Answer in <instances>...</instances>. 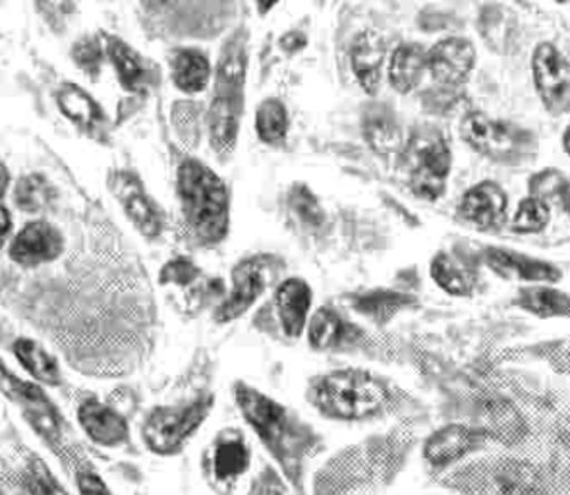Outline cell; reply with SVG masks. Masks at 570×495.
<instances>
[{"label": "cell", "mask_w": 570, "mask_h": 495, "mask_svg": "<svg viewBox=\"0 0 570 495\" xmlns=\"http://www.w3.org/2000/svg\"><path fill=\"white\" fill-rule=\"evenodd\" d=\"M257 138L267 146H278L286 139L288 134V113L283 101L278 99H265L256 113Z\"/></svg>", "instance_id": "obj_32"}, {"label": "cell", "mask_w": 570, "mask_h": 495, "mask_svg": "<svg viewBox=\"0 0 570 495\" xmlns=\"http://www.w3.org/2000/svg\"><path fill=\"white\" fill-rule=\"evenodd\" d=\"M563 149L564 154L569 155L570 159V120L569 124H567V128H564L563 132Z\"/></svg>", "instance_id": "obj_47"}, {"label": "cell", "mask_w": 570, "mask_h": 495, "mask_svg": "<svg viewBox=\"0 0 570 495\" xmlns=\"http://www.w3.org/2000/svg\"><path fill=\"white\" fill-rule=\"evenodd\" d=\"M293 205L296 207L298 215H302V219H304L306 223H312V225H320V223H322V207L317 204V200L312 196L309 190L304 188V186L294 190Z\"/></svg>", "instance_id": "obj_40"}, {"label": "cell", "mask_w": 570, "mask_h": 495, "mask_svg": "<svg viewBox=\"0 0 570 495\" xmlns=\"http://www.w3.org/2000/svg\"><path fill=\"white\" fill-rule=\"evenodd\" d=\"M485 437H495L503 444H514L524 436V423L517 410L507 402H490L483 410L482 426L478 428Z\"/></svg>", "instance_id": "obj_29"}, {"label": "cell", "mask_w": 570, "mask_h": 495, "mask_svg": "<svg viewBox=\"0 0 570 495\" xmlns=\"http://www.w3.org/2000/svg\"><path fill=\"white\" fill-rule=\"evenodd\" d=\"M8 181H10V176H8L7 167L0 163V196L7 192Z\"/></svg>", "instance_id": "obj_46"}, {"label": "cell", "mask_w": 570, "mask_h": 495, "mask_svg": "<svg viewBox=\"0 0 570 495\" xmlns=\"http://www.w3.org/2000/svg\"><path fill=\"white\" fill-rule=\"evenodd\" d=\"M304 45H306V37L302 36L301 31H288L283 39H281V47H283V51L286 52H296L304 49Z\"/></svg>", "instance_id": "obj_43"}, {"label": "cell", "mask_w": 570, "mask_h": 495, "mask_svg": "<svg viewBox=\"0 0 570 495\" xmlns=\"http://www.w3.org/2000/svg\"><path fill=\"white\" fill-rule=\"evenodd\" d=\"M567 181L569 178L559 168H543L541 173L530 178V183H528L530 194L528 196L540 197L549 204V200H557Z\"/></svg>", "instance_id": "obj_36"}, {"label": "cell", "mask_w": 570, "mask_h": 495, "mask_svg": "<svg viewBox=\"0 0 570 495\" xmlns=\"http://www.w3.org/2000/svg\"><path fill=\"white\" fill-rule=\"evenodd\" d=\"M312 397L323 416L341 423H358L380 415L389 401L385 386L360 370L331 371L315 384Z\"/></svg>", "instance_id": "obj_4"}, {"label": "cell", "mask_w": 570, "mask_h": 495, "mask_svg": "<svg viewBox=\"0 0 570 495\" xmlns=\"http://www.w3.org/2000/svg\"><path fill=\"white\" fill-rule=\"evenodd\" d=\"M57 101H59L60 110L80 126H97L101 123V107L88 91H83L73 84H68L60 89Z\"/></svg>", "instance_id": "obj_31"}, {"label": "cell", "mask_w": 570, "mask_h": 495, "mask_svg": "<svg viewBox=\"0 0 570 495\" xmlns=\"http://www.w3.org/2000/svg\"><path fill=\"white\" fill-rule=\"evenodd\" d=\"M312 308V289L302 279H286L278 284L275 292V310H277L281 328L286 336L298 339L307 326V316Z\"/></svg>", "instance_id": "obj_19"}, {"label": "cell", "mask_w": 570, "mask_h": 495, "mask_svg": "<svg viewBox=\"0 0 570 495\" xmlns=\"http://www.w3.org/2000/svg\"><path fill=\"white\" fill-rule=\"evenodd\" d=\"M485 439L488 437L478 428L464 424H446L425 439L422 457L433 468H446L482 449Z\"/></svg>", "instance_id": "obj_12"}, {"label": "cell", "mask_w": 570, "mask_h": 495, "mask_svg": "<svg viewBox=\"0 0 570 495\" xmlns=\"http://www.w3.org/2000/svg\"><path fill=\"white\" fill-rule=\"evenodd\" d=\"M178 196L184 217L205 244H217L228 233V190L212 168L196 159L178 168Z\"/></svg>", "instance_id": "obj_3"}, {"label": "cell", "mask_w": 570, "mask_h": 495, "mask_svg": "<svg viewBox=\"0 0 570 495\" xmlns=\"http://www.w3.org/2000/svg\"><path fill=\"white\" fill-rule=\"evenodd\" d=\"M212 410V395H204L184 405L154 408L141 428L144 444L154 455L175 457L198 434Z\"/></svg>", "instance_id": "obj_6"}, {"label": "cell", "mask_w": 570, "mask_h": 495, "mask_svg": "<svg viewBox=\"0 0 570 495\" xmlns=\"http://www.w3.org/2000/svg\"><path fill=\"white\" fill-rule=\"evenodd\" d=\"M509 196L498 183L483 181L464 192L459 213L461 217L478 229H498L507 217Z\"/></svg>", "instance_id": "obj_15"}, {"label": "cell", "mask_w": 570, "mask_h": 495, "mask_svg": "<svg viewBox=\"0 0 570 495\" xmlns=\"http://www.w3.org/2000/svg\"><path fill=\"white\" fill-rule=\"evenodd\" d=\"M483 260L495 275L504 281H520L527 284H553L563 278L557 265L534 255L520 254L504 248H488Z\"/></svg>", "instance_id": "obj_13"}, {"label": "cell", "mask_w": 570, "mask_h": 495, "mask_svg": "<svg viewBox=\"0 0 570 495\" xmlns=\"http://www.w3.org/2000/svg\"><path fill=\"white\" fill-rule=\"evenodd\" d=\"M433 283L451 297H469L474 291V275L464 263L453 254L439 252L430 265Z\"/></svg>", "instance_id": "obj_26"}, {"label": "cell", "mask_w": 570, "mask_h": 495, "mask_svg": "<svg viewBox=\"0 0 570 495\" xmlns=\"http://www.w3.org/2000/svg\"><path fill=\"white\" fill-rule=\"evenodd\" d=\"M202 278V271H199L196 263H191L186 258H178L168 262L161 271V283L163 284H175V287H190Z\"/></svg>", "instance_id": "obj_38"}, {"label": "cell", "mask_w": 570, "mask_h": 495, "mask_svg": "<svg viewBox=\"0 0 570 495\" xmlns=\"http://www.w3.org/2000/svg\"><path fill=\"white\" fill-rule=\"evenodd\" d=\"M107 55L118 74V80L128 91H139L149 80L144 60L130 45L120 41L117 37H107Z\"/></svg>", "instance_id": "obj_28"}, {"label": "cell", "mask_w": 570, "mask_h": 495, "mask_svg": "<svg viewBox=\"0 0 570 495\" xmlns=\"http://www.w3.org/2000/svg\"><path fill=\"white\" fill-rule=\"evenodd\" d=\"M364 136L375 154L381 157L403 154L406 139L395 113L385 105H373L364 117Z\"/></svg>", "instance_id": "obj_21"}, {"label": "cell", "mask_w": 570, "mask_h": 495, "mask_svg": "<svg viewBox=\"0 0 570 495\" xmlns=\"http://www.w3.org/2000/svg\"><path fill=\"white\" fill-rule=\"evenodd\" d=\"M76 486L78 495H112L109 484L94 468H80L76 473Z\"/></svg>", "instance_id": "obj_41"}, {"label": "cell", "mask_w": 570, "mask_h": 495, "mask_svg": "<svg viewBox=\"0 0 570 495\" xmlns=\"http://www.w3.org/2000/svg\"><path fill=\"white\" fill-rule=\"evenodd\" d=\"M110 188L115 192V196L120 200L126 215L132 221L139 233L147 236V239L159 236L163 229L161 215L141 188V184H139L136 176L128 175V173H118L110 181Z\"/></svg>", "instance_id": "obj_17"}, {"label": "cell", "mask_w": 570, "mask_h": 495, "mask_svg": "<svg viewBox=\"0 0 570 495\" xmlns=\"http://www.w3.org/2000/svg\"><path fill=\"white\" fill-rule=\"evenodd\" d=\"M170 70H173V81L176 88L184 94H199L207 88L209 78H212V65L204 52L198 49H183L176 51L170 60Z\"/></svg>", "instance_id": "obj_25"}, {"label": "cell", "mask_w": 570, "mask_h": 495, "mask_svg": "<svg viewBox=\"0 0 570 495\" xmlns=\"http://www.w3.org/2000/svg\"><path fill=\"white\" fill-rule=\"evenodd\" d=\"M403 155L409 168L410 188L422 200L438 202L445 194L453 167L451 146L443 132L433 126H420L406 139Z\"/></svg>", "instance_id": "obj_5"}, {"label": "cell", "mask_w": 570, "mask_h": 495, "mask_svg": "<svg viewBox=\"0 0 570 495\" xmlns=\"http://www.w3.org/2000/svg\"><path fill=\"white\" fill-rule=\"evenodd\" d=\"M248 495H286L285 484L277 474L267 470L257 481L252 482Z\"/></svg>", "instance_id": "obj_42"}, {"label": "cell", "mask_w": 570, "mask_h": 495, "mask_svg": "<svg viewBox=\"0 0 570 495\" xmlns=\"http://www.w3.org/2000/svg\"><path fill=\"white\" fill-rule=\"evenodd\" d=\"M65 241L55 226L36 221L23 226L10 246V258L26 268H36L41 263L52 262L62 252Z\"/></svg>", "instance_id": "obj_18"}, {"label": "cell", "mask_w": 570, "mask_h": 495, "mask_svg": "<svg viewBox=\"0 0 570 495\" xmlns=\"http://www.w3.org/2000/svg\"><path fill=\"white\" fill-rule=\"evenodd\" d=\"M267 287L265 279V258H249L238 263L233 270V289L227 299L220 302L215 318L220 323L235 321L248 312L264 294Z\"/></svg>", "instance_id": "obj_14"}, {"label": "cell", "mask_w": 570, "mask_h": 495, "mask_svg": "<svg viewBox=\"0 0 570 495\" xmlns=\"http://www.w3.org/2000/svg\"><path fill=\"white\" fill-rule=\"evenodd\" d=\"M73 60L80 66L83 72L96 76L101 68L102 51L101 45L96 39H81L80 43L73 45Z\"/></svg>", "instance_id": "obj_39"}, {"label": "cell", "mask_w": 570, "mask_h": 495, "mask_svg": "<svg viewBox=\"0 0 570 495\" xmlns=\"http://www.w3.org/2000/svg\"><path fill=\"white\" fill-rule=\"evenodd\" d=\"M551 221V205L540 197L527 196L520 200L512 215V231L517 234H538L548 229Z\"/></svg>", "instance_id": "obj_33"}, {"label": "cell", "mask_w": 570, "mask_h": 495, "mask_svg": "<svg viewBox=\"0 0 570 495\" xmlns=\"http://www.w3.org/2000/svg\"><path fill=\"white\" fill-rule=\"evenodd\" d=\"M499 489L503 495H534L535 482L524 466H507L499 476Z\"/></svg>", "instance_id": "obj_37"}, {"label": "cell", "mask_w": 570, "mask_h": 495, "mask_svg": "<svg viewBox=\"0 0 570 495\" xmlns=\"http://www.w3.org/2000/svg\"><path fill=\"white\" fill-rule=\"evenodd\" d=\"M248 70V33L244 28L236 30L223 45L212 109H209V132L212 144L219 155H228L236 146L244 110V89Z\"/></svg>", "instance_id": "obj_2"}, {"label": "cell", "mask_w": 570, "mask_h": 495, "mask_svg": "<svg viewBox=\"0 0 570 495\" xmlns=\"http://www.w3.org/2000/svg\"><path fill=\"white\" fill-rule=\"evenodd\" d=\"M414 299H410L409 294L403 292L385 291V289H377V291H367L364 294H358L352 299V307L356 312L366 316L375 323H387L393 320L396 313L403 312L404 308L412 307Z\"/></svg>", "instance_id": "obj_27"}, {"label": "cell", "mask_w": 570, "mask_h": 495, "mask_svg": "<svg viewBox=\"0 0 570 495\" xmlns=\"http://www.w3.org/2000/svg\"><path fill=\"white\" fill-rule=\"evenodd\" d=\"M235 399L249 428L256 431L271 457L281 466L285 476H288V482L296 484L302 474V460L309 447V437L302 424L296 423L281 402L254 387L238 384Z\"/></svg>", "instance_id": "obj_1"}, {"label": "cell", "mask_w": 570, "mask_h": 495, "mask_svg": "<svg viewBox=\"0 0 570 495\" xmlns=\"http://www.w3.org/2000/svg\"><path fill=\"white\" fill-rule=\"evenodd\" d=\"M10 229H12V219H10V213H8L4 205L0 204V246L4 244V241H7Z\"/></svg>", "instance_id": "obj_44"}, {"label": "cell", "mask_w": 570, "mask_h": 495, "mask_svg": "<svg viewBox=\"0 0 570 495\" xmlns=\"http://www.w3.org/2000/svg\"><path fill=\"white\" fill-rule=\"evenodd\" d=\"M475 49L464 37H446L428 51V72L441 88L453 89L469 80L474 70Z\"/></svg>", "instance_id": "obj_11"}, {"label": "cell", "mask_w": 570, "mask_h": 495, "mask_svg": "<svg viewBox=\"0 0 570 495\" xmlns=\"http://www.w3.org/2000/svg\"><path fill=\"white\" fill-rule=\"evenodd\" d=\"M514 307L541 320L570 318V294L553 284H527L517 292Z\"/></svg>", "instance_id": "obj_23"}, {"label": "cell", "mask_w": 570, "mask_h": 495, "mask_svg": "<svg viewBox=\"0 0 570 495\" xmlns=\"http://www.w3.org/2000/svg\"><path fill=\"white\" fill-rule=\"evenodd\" d=\"M461 136L475 154L493 161L520 159L530 144L522 128L490 117L482 110H472L462 118Z\"/></svg>", "instance_id": "obj_7"}, {"label": "cell", "mask_w": 570, "mask_h": 495, "mask_svg": "<svg viewBox=\"0 0 570 495\" xmlns=\"http://www.w3.org/2000/svg\"><path fill=\"white\" fill-rule=\"evenodd\" d=\"M387 47L373 31L360 33L351 47L352 72L366 94L375 95L381 88V74Z\"/></svg>", "instance_id": "obj_20"}, {"label": "cell", "mask_w": 570, "mask_h": 495, "mask_svg": "<svg viewBox=\"0 0 570 495\" xmlns=\"http://www.w3.org/2000/svg\"><path fill=\"white\" fill-rule=\"evenodd\" d=\"M26 488L30 489L31 495H70L41 459L33 460L28 468Z\"/></svg>", "instance_id": "obj_35"}, {"label": "cell", "mask_w": 570, "mask_h": 495, "mask_svg": "<svg viewBox=\"0 0 570 495\" xmlns=\"http://www.w3.org/2000/svg\"><path fill=\"white\" fill-rule=\"evenodd\" d=\"M428 72V51L420 43H401L389 60V84L399 94H410Z\"/></svg>", "instance_id": "obj_22"}, {"label": "cell", "mask_w": 570, "mask_h": 495, "mask_svg": "<svg viewBox=\"0 0 570 495\" xmlns=\"http://www.w3.org/2000/svg\"><path fill=\"white\" fill-rule=\"evenodd\" d=\"M556 202L561 205V210H563L564 215H567L570 221V181H567L563 190L559 192V196H557Z\"/></svg>", "instance_id": "obj_45"}, {"label": "cell", "mask_w": 570, "mask_h": 495, "mask_svg": "<svg viewBox=\"0 0 570 495\" xmlns=\"http://www.w3.org/2000/svg\"><path fill=\"white\" fill-rule=\"evenodd\" d=\"M360 336H362L360 329L354 328L352 323H346L331 308H320L312 316L309 326H307V339H309L312 349L315 350H327L333 349V347L351 344V342H356Z\"/></svg>", "instance_id": "obj_24"}, {"label": "cell", "mask_w": 570, "mask_h": 495, "mask_svg": "<svg viewBox=\"0 0 570 495\" xmlns=\"http://www.w3.org/2000/svg\"><path fill=\"white\" fill-rule=\"evenodd\" d=\"M16 205L22 212L37 213L51 204L52 186L41 175H28L18 181L14 188Z\"/></svg>", "instance_id": "obj_34"}, {"label": "cell", "mask_w": 570, "mask_h": 495, "mask_svg": "<svg viewBox=\"0 0 570 495\" xmlns=\"http://www.w3.org/2000/svg\"><path fill=\"white\" fill-rule=\"evenodd\" d=\"M532 78L540 101L551 115L570 113V62L556 45L549 41L535 45Z\"/></svg>", "instance_id": "obj_8"}, {"label": "cell", "mask_w": 570, "mask_h": 495, "mask_svg": "<svg viewBox=\"0 0 570 495\" xmlns=\"http://www.w3.org/2000/svg\"><path fill=\"white\" fill-rule=\"evenodd\" d=\"M252 466V449L248 439L236 428L219 431L213 439L212 449L207 455L205 473L209 476L213 488L219 494H228L236 488L242 476Z\"/></svg>", "instance_id": "obj_9"}, {"label": "cell", "mask_w": 570, "mask_h": 495, "mask_svg": "<svg viewBox=\"0 0 570 495\" xmlns=\"http://www.w3.org/2000/svg\"><path fill=\"white\" fill-rule=\"evenodd\" d=\"M78 423L94 444L107 449L125 445L130 437V428L125 416L96 399L81 402L78 407Z\"/></svg>", "instance_id": "obj_16"}, {"label": "cell", "mask_w": 570, "mask_h": 495, "mask_svg": "<svg viewBox=\"0 0 570 495\" xmlns=\"http://www.w3.org/2000/svg\"><path fill=\"white\" fill-rule=\"evenodd\" d=\"M14 352L18 360H20V365L30 371L37 381L47 384V386H57L59 384V366L55 362V358L47 350L41 349L36 341L18 339L14 342Z\"/></svg>", "instance_id": "obj_30"}, {"label": "cell", "mask_w": 570, "mask_h": 495, "mask_svg": "<svg viewBox=\"0 0 570 495\" xmlns=\"http://www.w3.org/2000/svg\"><path fill=\"white\" fill-rule=\"evenodd\" d=\"M0 389L20 407L26 420L33 426V430L49 444H57L60 439V418L57 408L52 407L49 397L41 387L28 384L23 379L14 378L12 373L2 370L0 373Z\"/></svg>", "instance_id": "obj_10"}]
</instances>
